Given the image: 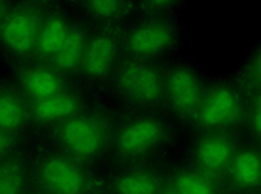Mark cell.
<instances>
[{
	"label": "cell",
	"instance_id": "9a60e30c",
	"mask_svg": "<svg viewBox=\"0 0 261 194\" xmlns=\"http://www.w3.org/2000/svg\"><path fill=\"white\" fill-rule=\"evenodd\" d=\"M231 194H261V146L243 137L228 169Z\"/></svg>",
	"mask_w": 261,
	"mask_h": 194
},
{
	"label": "cell",
	"instance_id": "83f0119b",
	"mask_svg": "<svg viewBox=\"0 0 261 194\" xmlns=\"http://www.w3.org/2000/svg\"><path fill=\"white\" fill-rule=\"evenodd\" d=\"M94 194H111V192H108V191H106L104 187H102V189H100V191H97V192H94Z\"/></svg>",
	"mask_w": 261,
	"mask_h": 194
},
{
	"label": "cell",
	"instance_id": "7c38bea8",
	"mask_svg": "<svg viewBox=\"0 0 261 194\" xmlns=\"http://www.w3.org/2000/svg\"><path fill=\"white\" fill-rule=\"evenodd\" d=\"M4 74L29 102L40 101L77 86V82L64 75L52 62L37 59L5 66Z\"/></svg>",
	"mask_w": 261,
	"mask_h": 194
},
{
	"label": "cell",
	"instance_id": "52a82bcc",
	"mask_svg": "<svg viewBox=\"0 0 261 194\" xmlns=\"http://www.w3.org/2000/svg\"><path fill=\"white\" fill-rule=\"evenodd\" d=\"M210 77L211 74H207L201 64L186 56L164 66V110L182 134L191 131Z\"/></svg>",
	"mask_w": 261,
	"mask_h": 194
},
{
	"label": "cell",
	"instance_id": "2e32d148",
	"mask_svg": "<svg viewBox=\"0 0 261 194\" xmlns=\"http://www.w3.org/2000/svg\"><path fill=\"white\" fill-rule=\"evenodd\" d=\"M75 17L77 14L72 5H57V7L47 9L40 23L34 59L44 62L54 61L56 54L74 25Z\"/></svg>",
	"mask_w": 261,
	"mask_h": 194
},
{
	"label": "cell",
	"instance_id": "9c48e42d",
	"mask_svg": "<svg viewBox=\"0 0 261 194\" xmlns=\"http://www.w3.org/2000/svg\"><path fill=\"white\" fill-rule=\"evenodd\" d=\"M122 32L124 25H92L79 72L81 86L102 96L106 86L124 59Z\"/></svg>",
	"mask_w": 261,
	"mask_h": 194
},
{
	"label": "cell",
	"instance_id": "3957f363",
	"mask_svg": "<svg viewBox=\"0 0 261 194\" xmlns=\"http://www.w3.org/2000/svg\"><path fill=\"white\" fill-rule=\"evenodd\" d=\"M32 187L40 194H94L104 187V173L54 146H29Z\"/></svg>",
	"mask_w": 261,
	"mask_h": 194
},
{
	"label": "cell",
	"instance_id": "8fae6325",
	"mask_svg": "<svg viewBox=\"0 0 261 194\" xmlns=\"http://www.w3.org/2000/svg\"><path fill=\"white\" fill-rule=\"evenodd\" d=\"M243 141L238 132H191L182 151V157L218 178L226 179L228 169Z\"/></svg>",
	"mask_w": 261,
	"mask_h": 194
},
{
	"label": "cell",
	"instance_id": "7a4b0ae2",
	"mask_svg": "<svg viewBox=\"0 0 261 194\" xmlns=\"http://www.w3.org/2000/svg\"><path fill=\"white\" fill-rule=\"evenodd\" d=\"M117 117L119 110L106 99H100L92 107L49 129L39 136V141L99 169L102 164H109Z\"/></svg>",
	"mask_w": 261,
	"mask_h": 194
},
{
	"label": "cell",
	"instance_id": "ba28073f",
	"mask_svg": "<svg viewBox=\"0 0 261 194\" xmlns=\"http://www.w3.org/2000/svg\"><path fill=\"white\" fill-rule=\"evenodd\" d=\"M47 7L35 0H14L0 27V61L5 66L34 59Z\"/></svg>",
	"mask_w": 261,
	"mask_h": 194
},
{
	"label": "cell",
	"instance_id": "603a6c76",
	"mask_svg": "<svg viewBox=\"0 0 261 194\" xmlns=\"http://www.w3.org/2000/svg\"><path fill=\"white\" fill-rule=\"evenodd\" d=\"M243 137L261 146V91H250Z\"/></svg>",
	"mask_w": 261,
	"mask_h": 194
},
{
	"label": "cell",
	"instance_id": "8992f818",
	"mask_svg": "<svg viewBox=\"0 0 261 194\" xmlns=\"http://www.w3.org/2000/svg\"><path fill=\"white\" fill-rule=\"evenodd\" d=\"M250 91L234 70L213 74L193 122L191 132H238L243 134Z\"/></svg>",
	"mask_w": 261,
	"mask_h": 194
},
{
	"label": "cell",
	"instance_id": "5bb4252c",
	"mask_svg": "<svg viewBox=\"0 0 261 194\" xmlns=\"http://www.w3.org/2000/svg\"><path fill=\"white\" fill-rule=\"evenodd\" d=\"M164 174L166 184L179 194H231L226 179L196 168L182 156L166 161Z\"/></svg>",
	"mask_w": 261,
	"mask_h": 194
},
{
	"label": "cell",
	"instance_id": "f1b7e54d",
	"mask_svg": "<svg viewBox=\"0 0 261 194\" xmlns=\"http://www.w3.org/2000/svg\"><path fill=\"white\" fill-rule=\"evenodd\" d=\"M25 194H40V192H37V191H35L34 187H32V189H31V191H27Z\"/></svg>",
	"mask_w": 261,
	"mask_h": 194
},
{
	"label": "cell",
	"instance_id": "277c9868",
	"mask_svg": "<svg viewBox=\"0 0 261 194\" xmlns=\"http://www.w3.org/2000/svg\"><path fill=\"white\" fill-rule=\"evenodd\" d=\"M164 66L124 57L102 92L121 113H166Z\"/></svg>",
	"mask_w": 261,
	"mask_h": 194
},
{
	"label": "cell",
	"instance_id": "6da1fadb",
	"mask_svg": "<svg viewBox=\"0 0 261 194\" xmlns=\"http://www.w3.org/2000/svg\"><path fill=\"white\" fill-rule=\"evenodd\" d=\"M182 136L166 113H121L112 137L109 166L166 162Z\"/></svg>",
	"mask_w": 261,
	"mask_h": 194
},
{
	"label": "cell",
	"instance_id": "ac0fdd59",
	"mask_svg": "<svg viewBox=\"0 0 261 194\" xmlns=\"http://www.w3.org/2000/svg\"><path fill=\"white\" fill-rule=\"evenodd\" d=\"M91 31H92V23H89L84 17H81L77 14L67 39L64 40V44L61 45V49H59V52L56 54L54 61H52V64H54L64 75H67L69 79H72L77 84H79V72H81L82 61H84V56H86Z\"/></svg>",
	"mask_w": 261,
	"mask_h": 194
},
{
	"label": "cell",
	"instance_id": "4fadbf2b",
	"mask_svg": "<svg viewBox=\"0 0 261 194\" xmlns=\"http://www.w3.org/2000/svg\"><path fill=\"white\" fill-rule=\"evenodd\" d=\"M166 162L109 166L104 189L111 194H161L166 187Z\"/></svg>",
	"mask_w": 261,
	"mask_h": 194
},
{
	"label": "cell",
	"instance_id": "5b68a950",
	"mask_svg": "<svg viewBox=\"0 0 261 194\" xmlns=\"http://www.w3.org/2000/svg\"><path fill=\"white\" fill-rule=\"evenodd\" d=\"M188 32L181 17L136 15L124 25V57L168 64L185 56Z\"/></svg>",
	"mask_w": 261,
	"mask_h": 194
},
{
	"label": "cell",
	"instance_id": "cb8c5ba5",
	"mask_svg": "<svg viewBox=\"0 0 261 194\" xmlns=\"http://www.w3.org/2000/svg\"><path fill=\"white\" fill-rule=\"evenodd\" d=\"M29 148L27 139L10 134L4 129H0V164L12 159L14 156L20 154Z\"/></svg>",
	"mask_w": 261,
	"mask_h": 194
},
{
	"label": "cell",
	"instance_id": "484cf974",
	"mask_svg": "<svg viewBox=\"0 0 261 194\" xmlns=\"http://www.w3.org/2000/svg\"><path fill=\"white\" fill-rule=\"evenodd\" d=\"M12 2H14V0H0V27H2V22L9 14V9H10Z\"/></svg>",
	"mask_w": 261,
	"mask_h": 194
},
{
	"label": "cell",
	"instance_id": "44dd1931",
	"mask_svg": "<svg viewBox=\"0 0 261 194\" xmlns=\"http://www.w3.org/2000/svg\"><path fill=\"white\" fill-rule=\"evenodd\" d=\"M234 72L248 91H261V37L245 52Z\"/></svg>",
	"mask_w": 261,
	"mask_h": 194
},
{
	"label": "cell",
	"instance_id": "30bf717a",
	"mask_svg": "<svg viewBox=\"0 0 261 194\" xmlns=\"http://www.w3.org/2000/svg\"><path fill=\"white\" fill-rule=\"evenodd\" d=\"M100 99L104 97L99 92L77 84L50 97L29 102L34 136H42L49 129L69 121L70 117L81 114L82 110L92 107Z\"/></svg>",
	"mask_w": 261,
	"mask_h": 194
},
{
	"label": "cell",
	"instance_id": "d4e9b609",
	"mask_svg": "<svg viewBox=\"0 0 261 194\" xmlns=\"http://www.w3.org/2000/svg\"><path fill=\"white\" fill-rule=\"evenodd\" d=\"M35 2L49 9V7H57V5H70L72 0H35Z\"/></svg>",
	"mask_w": 261,
	"mask_h": 194
},
{
	"label": "cell",
	"instance_id": "4316f807",
	"mask_svg": "<svg viewBox=\"0 0 261 194\" xmlns=\"http://www.w3.org/2000/svg\"><path fill=\"white\" fill-rule=\"evenodd\" d=\"M161 194H179V192H176L174 189H171V187H169L168 184H166V187L161 191Z\"/></svg>",
	"mask_w": 261,
	"mask_h": 194
},
{
	"label": "cell",
	"instance_id": "d6986e66",
	"mask_svg": "<svg viewBox=\"0 0 261 194\" xmlns=\"http://www.w3.org/2000/svg\"><path fill=\"white\" fill-rule=\"evenodd\" d=\"M70 5L92 25H126L136 17L134 0H72Z\"/></svg>",
	"mask_w": 261,
	"mask_h": 194
},
{
	"label": "cell",
	"instance_id": "7402d4cb",
	"mask_svg": "<svg viewBox=\"0 0 261 194\" xmlns=\"http://www.w3.org/2000/svg\"><path fill=\"white\" fill-rule=\"evenodd\" d=\"M189 0H134L136 15L181 17Z\"/></svg>",
	"mask_w": 261,
	"mask_h": 194
},
{
	"label": "cell",
	"instance_id": "e0dca14e",
	"mask_svg": "<svg viewBox=\"0 0 261 194\" xmlns=\"http://www.w3.org/2000/svg\"><path fill=\"white\" fill-rule=\"evenodd\" d=\"M0 129L23 139L34 136L29 101L5 74L0 75Z\"/></svg>",
	"mask_w": 261,
	"mask_h": 194
},
{
	"label": "cell",
	"instance_id": "ffe728a7",
	"mask_svg": "<svg viewBox=\"0 0 261 194\" xmlns=\"http://www.w3.org/2000/svg\"><path fill=\"white\" fill-rule=\"evenodd\" d=\"M32 189L29 148L0 164V194H25Z\"/></svg>",
	"mask_w": 261,
	"mask_h": 194
}]
</instances>
